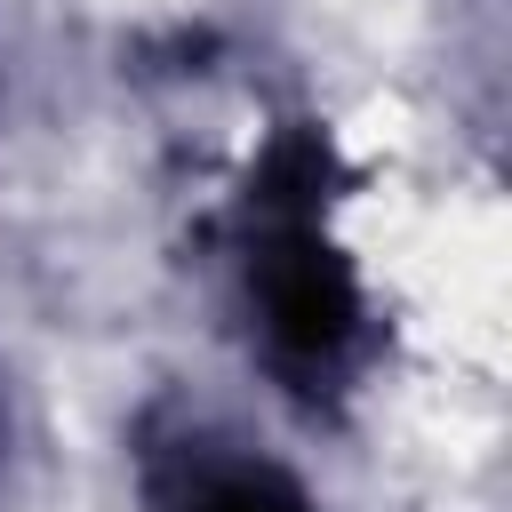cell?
Listing matches in <instances>:
<instances>
[{
  "label": "cell",
  "mask_w": 512,
  "mask_h": 512,
  "mask_svg": "<svg viewBox=\"0 0 512 512\" xmlns=\"http://www.w3.org/2000/svg\"><path fill=\"white\" fill-rule=\"evenodd\" d=\"M176 512H312V504L272 464H200L184 480V504Z\"/></svg>",
  "instance_id": "6da1fadb"
}]
</instances>
